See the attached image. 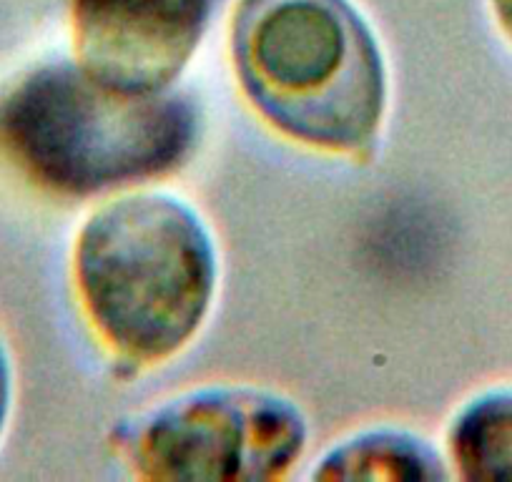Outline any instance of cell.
Wrapping results in <instances>:
<instances>
[{
  "label": "cell",
  "mask_w": 512,
  "mask_h": 482,
  "mask_svg": "<svg viewBox=\"0 0 512 482\" xmlns=\"http://www.w3.org/2000/svg\"><path fill=\"white\" fill-rule=\"evenodd\" d=\"M450 450L465 480H512V392L470 402L452 425Z\"/></svg>",
  "instance_id": "52a82bcc"
},
{
  "label": "cell",
  "mask_w": 512,
  "mask_h": 482,
  "mask_svg": "<svg viewBox=\"0 0 512 482\" xmlns=\"http://www.w3.org/2000/svg\"><path fill=\"white\" fill-rule=\"evenodd\" d=\"M211 0H73L78 63L126 93L169 91L204 36Z\"/></svg>",
  "instance_id": "5b68a950"
},
{
  "label": "cell",
  "mask_w": 512,
  "mask_h": 482,
  "mask_svg": "<svg viewBox=\"0 0 512 482\" xmlns=\"http://www.w3.org/2000/svg\"><path fill=\"white\" fill-rule=\"evenodd\" d=\"M13 400H16V372H13L11 349H8L6 337L0 332V440H3L8 422H11Z\"/></svg>",
  "instance_id": "ba28073f"
},
{
  "label": "cell",
  "mask_w": 512,
  "mask_h": 482,
  "mask_svg": "<svg viewBox=\"0 0 512 482\" xmlns=\"http://www.w3.org/2000/svg\"><path fill=\"white\" fill-rule=\"evenodd\" d=\"M307 420L284 397L221 387L151 412L131 440V465L146 480H277L302 457Z\"/></svg>",
  "instance_id": "277c9868"
},
{
  "label": "cell",
  "mask_w": 512,
  "mask_h": 482,
  "mask_svg": "<svg viewBox=\"0 0 512 482\" xmlns=\"http://www.w3.org/2000/svg\"><path fill=\"white\" fill-rule=\"evenodd\" d=\"M194 108L169 91L126 93L81 63H53L0 101V149L28 179L68 196L171 171L194 144Z\"/></svg>",
  "instance_id": "7a4b0ae2"
},
{
  "label": "cell",
  "mask_w": 512,
  "mask_h": 482,
  "mask_svg": "<svg viewBox=\"0 0 512 482\" xmlns=\"http://www.w3.org/2000/svg\"><path fill=\"white\" fill-rule=\"evenodd\" d=\"M231 58L251 106L287 139L339 154L372 144L387 76L349 0H239Z\"/></svg>",
  "instance_id": "6da1fadb"
},
{
  "label": "cell",
  "mask_w": 512,
  "mask_h": 482,
  "mask_svg": "<svg viewBox=\"0 0 512 482\" xmlns=\"http://www.w3.org/2000/svg\"><path fill=\"white\" fill-rule=\"evenodd\" d=\"M492 11H495L502 33L512 41V0H492Z\"/></svg>",
  "instance_id": "9c48e42d"
},
{
  "label": "cell",
  "mask_w": 512,
  "mask_h": 482,
  "mask_svg": "<svg viewBox=\"0 0 512 482\" xmlns=\"http://www.w3.org/2000/svg\"><path fill=\"white\" fill-rule=\"evenodd\" d=\"M76 287L96 332L118 354L161 362L191 342L216 289V252L199 216L174 196L103 206L76 241Z\"/></svg>",
  "instance_id": "3957f363"
},
{
  "label": "cell",
  "mask_w": 512,
  "mask_h": 482,
  "mask_svg": "<svg viewBox=\"0 0 512 482\" xmlns=\"http://www.w3.org/2000/svg\"><path fill=\"white\" fill-rule=\"evenodd\" d=\"M317 480H437L445 477L440 457L405 432H367L322 457Z\"/></svg>",
  "instance_id": "8992f818"
}]
</instances>
